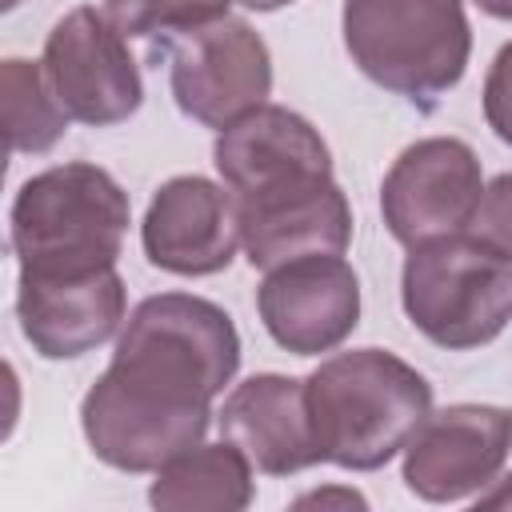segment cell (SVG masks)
Here are the masks:
<instances>
[{
    "label": "cell",
    "mask_w": 512,
    "mask_h": 512,
    "mask_svg": "<svg viewBox=\"0 0 512 512\" xmlns=\"http://www.w3.org/2000/svg\"><path fill=\"white\" fill-rule=\"evenodd\" d=\"M240 368L232 316L192 292L136 304L112 364L80 400V428L96 460L120 472H156L204 440L212 400Z\"/></svg>",
    "instance_id": "obj_1"
},
{
    "label": "cell",
    "mask_w": 512,
    "mask_h": 512,
    "mask_svg": "<svg viewBox=\"0 0 512 512\" xmlns=\"http://www.w3.org/2000/svg\"><path fill=\"white\" fill-rule=\"evenodd\" d=\"M320 464L376 472L432 412V384L384 348L332 352L304 376Z\"/></svg>",
    "instance_id": "obj_2"
},
{
    "label": "cell",
    "mask_w": 512,
    "mask_h": 512,
    "mask_svg": "<svg viewBox=\"0 0 512 512\" xmlns=\"http://www.w3.org/2000/svg\"><path fill=\"white\" fill-rule=\"evenodd\" d=\"M132 220L128 192L88 160L28 176L8 212L20 272H92L116 264Z\"/></svg>",
    "instance_id": "obj_3"
},
{
    "label": "cell",
    "mask_w": 512,
    "mask_h": 512,
    "mask_svg": "<svg viewBox=\"0 0 512 512\" xmlns=\"http://www.w3.org/2000/svg\"><path fill=\"white\" fill-rule=\"evenodd\" d=\"M340 28L352 64L412 104L456 88L472 56L464 0H344Z\"/></svg>",
    "instance_id": "obj_4"
},
{
    "label": "cell",
    "mask_w": 512,
    "mask_h": 512,
    "mask_svg": "<svg viewBox=\"0 0 512 512\" xmlns=\"http://www.w3.org/2000/svg\"><path fill=\"white\" fill-rule=\"evenodd\" d=\"M400 304L436 348H484L512 320V260L468 232L412 244L400 272Z\"/></svg>",
    "instance_id": "obj_5"
},
{
    "label": "cell",
    "mask_w": 512,
    "mask_h": 512,
    "mask_svg": "<svg viewBox=\"0 0 512 512\" xmlns=\"http://www.w3.org/2000/svg\"><path fill=\"white\" fill-rule=\"evenodd\" d=\"M164 44H168V88L188 120L224 132L240 116L268 104L272 56L264 36L248 20L220 16Z\"/></svg>",
    "instance_id": "obj_6"
},
{
    "label": "cell",
    "mask_w": 512,
    "mask_h": 512,
    "mask_svg": "<svg viewBox=\"0 0 512 512\" xmlns=\"http://www.w3.org/2000/svg\"><path fill=\"white\" fill-rule=\"evenodd\" d=\"M40 68L76 124L112 128L144 104V80L136 56L128 52V36L104 8L80 4L64 12L44 40Z\"/></svg>",
    "instance_id": "obj_7"
},
{
    "label": "cell",
    "mask_w": 512,
    "mask_h": 512,
    "mask_svg": "<svg viewBox=\"0 0 512 512\" xmlns=\"http://www.w3.org/2000/svg\"><path fill=\"white\" fill-rule=\"evenodd\" d=\"M484 196L476 152L456 136H428L408 144L380 184V216L404 248L468 232Z\"/></svg>",
    "instance_id": "obj_8"
},
{
    "label": "cell",
    "mask_w": 512,
    "mask_h": 512,
    "mask_svg": "<svg viewBox=\"0 0 512 512\" xmlns=\"http://www.w3.org/2000/svg\"><path fill=\"white\" fill-rule=\"evenodd\" d=\"M512 408L448 404L428 412L404 448V488L428 504L476 500L508 464Z\"/></svg>",
    "instance_id": "obj_9"
},
{
    "label": "cell",
    "mask_w": 512,
    "mask_h": 512,
    "mask_svg": "<svg viewBox=\"0 0 512 512\" xmlns=\"http://www.w3.org/2000/svg\"><path fill=\"white\" fill-rule=\"evenodd\" d=\"M264 332L292 356L336 352L360 324V276L344 252L296 256L264 272L256 288Z\"/></svg>",
    "instance_id": "obj_10"
},
{
    "label": "cell",
    "mask_w": 512,
    "mask_h": 512,
    "mask_svg": "<svg viewBox=\"0 0 512 512\" xmlns=\"http://www.w3.org/2000/svg\"><path fill=\"white\" fill-rule=\"evenodd\" d=\"M128 312L116 264L92 272H20L16 320L44 360H76L108 344Z\"/></svg>",
    "instance_id": "obj_11"
},
{
    "label": "cell",
    "mask_w": 512,
    "mask_h": 512,
    "mask_svg": "<svg viewBox=\"0 0 512 512\" xmlns=\"http://www.w3.org/2000/svg\"><path fill=\"white\" fill-rule=\"evenodd\" d=\"M140 244L160 272L216 276L240 252L236 196L208 176H172L148 200Z\"/></svg>",
    "instance_id": "obj_12"
},
{
    "label": "cell",
    "mask_w": 512,
    "mask_h": 512,
    "mask_svg": "<svg viewBox=\"0 0 512 512\" xmlns=\"http://www.w3.org/2000/svg\"><path fill=\"white\" fill-rule=\"evenodd\" d=\"M212 164L236 200L332 176V152L324 136L312 128V120L284 104H260L256 112L216 132Z\"/></svg>",
    "instance_id": "obj_13"
},
{
    "label": "cell",
    "mask_w": 512,
    "mask_h": 512,
    "mask_svg": "<svg viewBox=\"0 0 512 512\" xmlns=\"http://www.w3.org/2000/svg\"><path fill=\"white\" fill-rule=\"evenodd\" d=\"M236 212H240V252L260 272L296 256L344 252L352 240V208L332 176L280 188L268 196L236 200Z\"/></svg>",
    "instance_id": "obj_14"
},
{
    "label": "cell",
    "mask_w": 512,
    "mask_h": 512,
    "mask_svg": "<svg viewBox=\"0 0 512 512\" xmlns=\"http://www.w3.org/2000/svg\"><path fill=\"white\" fill-rule=\"evenodd\" d=\"M216 420L224 440H232L264 476H292L320 464L308 392L296 376L260 372L240 380L224 396Z\"/></svg>",
    "instance_id": "obj_15"
},
{
    "label": "cell",
    "mask_w": 512,
    "mask_h": 512,
    "mask_svg": "<svg viewBox=\"0 0 512 512\" xmlns=\"http://www.w3.org/2000/svg\"><path fill=\"white\" fill-rule=\"evenodd\" d=\"M148 500L164 512H240L252 504V460L232 444H192L152 472Z\"/></svg>",
    "instance_id": "obj_16"
},
{
    "label": "cell",
    "mask_w": 512,
    "mask_h": 512,
    "mask_svg": "<svg viewBox=\"0 0 512 512\" xmlns=\"http://www.w3.org/2000/svg\"><path fill=\"white\" fill-rule=\"evenodd\" d=\"M0 108H4V136L12 152L40 156L56 148V140L68 132V112L60 108L56 92L48 88V76L40 60L8 56L0 68Z\"/></svg>",
    "instance_id": "obj_17"
},
{
    "label": "cell",
    "mask_w": 512,
    "mask_h": 512,
    "mask_svg": "<svg viewBox=\"0 0 512 512\" xmlns=\"http://www.w3.org/2000/svg\"><path fill=\"white\" fill-rule=\"evenodd\" d=\"M228 4L236 0H104V12L124 36L172 40L188 28L228 16Z\"/></svg>",
    "instance_id": "obj_18"
},
{
    "label": "cell",
    "mask_w": 512,
    "mask_h": 512,
    "mask_svg": "<svg viewBox=\"0 0 512 512\" xmlns=\"http://www.w3.org/2000/svg\"><path fill=\"white\" fill-rule=\"evenodd\" d=\"M468 236H476L496 256L512 260V172H500L496 180L484 184L480 208L468 224Z\"/></svg>",
    "instance_id": "obj_19"
},
{
    "label": "cell",
    "mask_w": 512,
    "mask_h": 512,
    "mask_svg": "<svg viewBox=\"0 0 512 512\" xmlns=\"http://www.w3.org/2000/svg\"><path fill=\"white\" fill-rule=\"evenodd\" d=\"M484 120L496 140L512 144V40L492 56L484 76Z\"/></svg>",
    "instance_id": "obj_20"
},
{
    "label": "cell",
    "mask_w": 512,
    "mask_h": 512,
    "mask_svg": "<svg viewBox=\"0 0 512 512\" xmlns=\"http://www.w3.org/2000/svg\"><path fill=\"white\" fill-rule=\"evenodd\" d=\"M296 508H368V500L352 488H316L296 496Z\"/></svg>",
    "instance_id": "obj_21"
},
{
    "label": "cell",
    "mask_w": 512,
    "mask_h": 512,
    "mask_svg": "<svg viewBox=\"0 0 512 512\" xmlns=\"http://www.w3.org/2000/svg\"><path fill=\"white\" fill-rule=\"evenodd\" d=\"M480 508H512V476H496L480 496H476Z\"/></svg>",
    "instance_id": "obj_22"
},
{
    "label": "cell",
    "mask_w": 512,
    "mask_h": 512,
    "mask_svg": "<svg viewBox=\"0 0 512 512\" xmlns=\"http://www.w3.org/2000/svg\"><path fill=\"white\" fill-rule=\"evenodd\" d=\"M484 16H496V20H512V0H472Z\"/></svg>",
    "instance_id": "obj_23"
},
{
    "label": "cell",
    "mask_w": 512,
    "mask_h": 512,
    "mask_svg": "<svg viewBox=\"0 0 512 512\" xmlns=\"http://www.w3.org/2000/svg\"><path fill=\"white\" fill-rule=\"evenodd\" d=\"M236 4H244V8H252V12H276V8H284V4H292V0H236Z\"/></svg>",
    "instance_id": "obj_24"
},
{
    "label": "cell",
    "mask_w": 512,
    "mask_h": 512,
    "mask_svg": "<svg viewBox=\"0 0 512 512\" xmlns=\"http://www.w3.org/2000/svg\"><path fill=\"white\" fill-rule=\"evenodd\" d=\"M0 4H4V12H8V8H16V4H20V0H0Z\"/></svg>",
    "instance_id": "obj_25"
}]
</instances>
